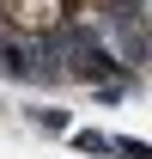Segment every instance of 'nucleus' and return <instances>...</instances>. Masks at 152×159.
Returning <instances> with one entry per match:
<instances>
[{"label":"nucleus","instance_id":"1","mask_svg":"<svg viewBox=\"0 0 152 159\" xmlns=\"http://www.w3.org/2000/svg\"><path fill=\"white\" fill-rule=\"evenodd\" d=\"M0 19L19 37H49L61 19H73V0H0Z\"/></svg>","mask_w":152,"mask_h":159}]
</instances>
